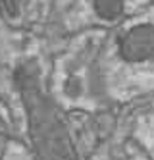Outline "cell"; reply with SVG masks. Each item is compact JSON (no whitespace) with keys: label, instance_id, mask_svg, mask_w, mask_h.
<instances>
[{"label":"cell","instance_id":"cell-1","mask_svg":"<svg viewBox=\"0 0 154 160\" xmlns=\"http://www.w3.org/2000/svg\"><path fill=\"white\" fill-rule=\"evenodd\" d=\"M119 52L126 62H145L154 57V25L140 23L119 40Z\"/></svg>","mask_w":154,"mask_h":160},{"label":"cell","instance_id":"cell-2","mask_svg":"<svg viewBox=\"0 0 154 160\" xmlns=\"http://www.w3.org/2000/svg\"><path fill=\"white\" fill-rule=\"evenodd\" d=\"M96 14L103 20H116L123 12V0H94Z\"/></svg>","mask_w":154,"mask_h":160},{"label":"cell","instance_id":"cell-3","mask_svg":"<svg viewBox=\"0 0 154 160\" xmlns=\"http://www.w3.org/2000/svg\"><path fill=\"white\" fill-rule=\"evenodd\" d=\"M19 6H20V0H3V8H5V11H6V14L9 17L17 16Z\"/></svg>","mask_w":154,"mask_h":160}]
</instances>
